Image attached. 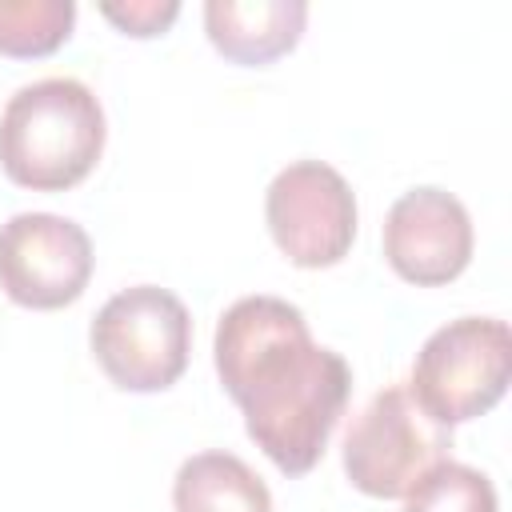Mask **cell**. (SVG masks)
I'll list each match as a JSON object with an SVG mask.
<instances>
[{
	"instance_id": "6da1fadb",
	"label": "cell",
	"mask_w": 512,
	"mask_h": 512,
	"mask_svg": "<svg viewBox=\"0 0 512 512\" xmlns=\"http://www.w3.org/2000/svg\"><path fill=\"white\" fill-rule=\"evenodd\" d=\"M212 360L256 448L284 476L312 472L352 392L348 360L280 296H240L216 324Z\"/></svg>"
},
{
	"instance_id": "ba28073f",
	"label": "cell",
	"mask_w": 512,
	"mask_h": 512,
	"mask_svg": "<svg viewBox=\"0 0 512 512\" xmlns=\"http://www.w3.org/2000/svg\"><path fill=\"white\" fill-rule=\"evenodd\" d=\"M472 240L468 208L436 184L408 188L384 216V260L420 288L456 280L472 260Z\"/></svg>"
},
{
	"instance_id": "3957f363",
	"label": "cell",
	"mask_w": 512,
	"mask_h": 512,
	"mask_svg": "<svg viewBox=\"0 0 512 512\" xmlns=\"http://www.w3.org/2000/svg\"><path fill=\"white\" fill-rule=\"evenodd\" d=\"M88 344L104 376L124 392L172 388L192 352V316L184 300L156 284L116 292L92 320Z\"/></svg>"
},
{
	"instance_id": "8992f818",
	"label": "cell",
	"mask_w": 512,
	"mask_h": 512,
	"mask_svg": "<svg viewBox=\"0 0 512 512\" xmlns=\"http://www.w3.org/2000/svg\"><path fill=\"white\" fill-rule=\"evenodd\" d=\"M264 220L296 268H332L356 240V196L332 164L296 160L272 176Z\"/></svg>"
},
{
	"instance_id": "4fadbf2b",
	"label": "cell",
	"mask_w": 512,
	"mask_h": 512,
	"mask_svg": "<svg viewBox=\"0 0 512 512\" xmlns=\"http://www.w3.org/2000/svg\"><path fill=\"white\" fill-rule=\"evenodd\" d=\"M100 16L112 20L124 36H160L180 16L176 0H128V4H100Z\"/></svg>"
},
{
	"instance_id": "9c48e42d",
	"label": "cell",
	"mask_w": 512,
	"mask_h": 512,
	"mask_svg": "<svg viewBox=\"0 0 512 512\" xmlns=\"http://www.w3.org/2000/svg\"><path fill=\"white\" fill-rule=\"evenodd\" d=\"M308 24L304 0H208L204 32L236 64H272L300 44Z\"/></svg>"
},
{
	"instance_id": "7a4b0ae2",
	"label": "cell",
	"mask_w": 512,
	"mask_h": 512,
	"mask_svg": "<svg viewBox=\"0 0 512 512\" xmlns=\"http://www.w3.org/2000/svg\"><path fill=\"white\" fill-rule=\"evenodd\" d=\"M104 152V108L76 76H44L16 88L0 112V168L32 192L80 184Z\"/></svg>"
},
{
	"instance_id": "30bf717a",
	"label": "cell",
	"mask_w": 512,
	"mask_h": 512,
	"mask_svg": "<svg viewBox=\"0 0 512 512\" xmlns=\"http://www.w3.org/2000/svg\"><path fill=\"white\" fill-rule=\"evenodd\" d=\"M176 512H272L268 484L232 452H196L172 480Z\"/></svg>"
},
{
	"instance_id": "7c38bea8",
	"label": "cell",
	"mask_w": 512,
	"mask_h": 512,
	"mask_svg": "<svg viewBox=\"0 0 512 512\" xmlns=\"http://www.w3.org/2000/svg\"><path fill=\"white\" fill-rule=\"evenodd\" d=\"M404 512H500V500L484 472L456 460H440L404 496Z\"/></svg>"
},
{
	"instance_id": "52a82bcc",
	"label": "cell",
	"mask_w": 512,
	"mask_h": 512,
	"mask_svg": "<svg viewBox=\"0 0 512 512\" xmlns=\"http://www.w3.org/2000/svg\"><path fill=\"white\" fill-rule=\"evenodd\" d=\"M92 280L88 232L56 212H16L0 224V288L12 304L52 312L84 296Z\"/></svg>"
},
{
	"instance_id": "8fae6325",
	"label": "cell",
	"mask_w": 512,
	"mask_h": 512,
	"mask_svg": "<svg viewBox=\"0 0 512 512\" xmlns=\"http://www.w3.org/2000/svg\"><path fill=\"white\" fill-rule=\"evenodd\" d=\"M76 24L72 0H0V52L4 56H48Z\"/></svg>"
},
{
	"instance_id": "277c9868",
	"label": "cell",
	"mask_w": 512,
	"mask_h": 512,
	"mask_svg": "<svg viewBox=\"0 0 512 512\" xmlns=\"http://www.w3.org/2000/svg\"><path fill=\"white\" fill-rule=\"evenodd\" d=\"M512 376V332L496 316H460L436 328L416 360L408 392L444 428L484 416L504 400Z\"/></svg>"
},
{
	"instance_id": "5b68a950",
	"label": "cell",
	"mask_w": 512,
	"mask_h": 512,
	"mask_svg": "<svg viewBox=\"0 0 512 512\" xmlns=\"http://www.w3.org/2000/svg\"><path fill=\"white\" fill-rule=\"evenodd\" d=\"M448 448L452 432L412 400L408 384H388L352 420L344 436V472L364 496L404 500L440 460H448Z\"/></svg>"
}]
</instances>
